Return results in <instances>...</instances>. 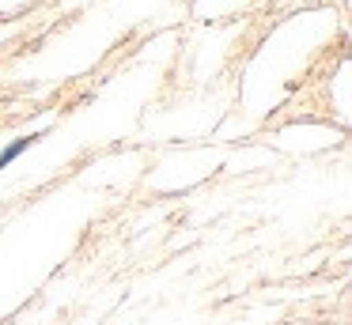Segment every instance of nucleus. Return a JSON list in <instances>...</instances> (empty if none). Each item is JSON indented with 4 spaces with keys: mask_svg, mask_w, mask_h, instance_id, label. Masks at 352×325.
<instances>
[{
    "mask_svg": "<svg viewBox=\"0 0 352 325\" xmlns=\"http://www.w3.org/2000/svg\"><path fill=\"white\" fill-rule=\"evenodd\" d=\"M34 140H42V136H38V133H34V136H16V140L8 144V148L0 151V170H4V166H8V163H12V159H16V155H23V151L31 148Z\"/></svg>",
    "mask_w": 352,
    "mask_h": 325,
    "instance_id": "nucleus-1",
    "label": "nucleus"
}]
</instances>
